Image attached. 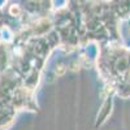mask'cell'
Segmentation results:
<instances>
[{
	"label": "cell",
	"mask_w": 130,
	"mask_h": 130,
	"mask_svg": "<svg viewBox=\"0 0 130 130\" xmlns=\"http://www.w3.org/2000/svg\"><path fill=\"white\" fill-rule=\"evenodd\" d=\"M9 13L12 16H20L21 9H20V7L17 4H13V5H10V8H9Z\"/></svg>",
	"instance_id": "obj_2"
},
{
	"label": "cell",
	"mask_w": 130,
	"mask_h": 130,
	"mask_svg": "<svg viewBox=\"0 0 130 130\" xmlns=\"http://www.w3.org/2000/svg\"><path fill=\"white\" fill-rule=\"evenodd\" d=\"M65 73H67V67H65L64 64H59L55 68V74L57 75V77H62Z\"/></svg>",
	"instance_id": "obj_1"
},
{
	"label": "cell",
	"mask_w": 130,
	"mask_h": 130,
	"mask_svg": "<svg viewBox=\"0 0 130 130\" xmlns=\"http://www.w3.org/2000/svg\"><path fill=\"white\" fill-rule=\"evenodd\" d=\"M72 70H73V72H77V70H79V64H78L77 61L72 64Z\"/></svg>",
	"instance_id": "obj_3"
}]
</instances>
